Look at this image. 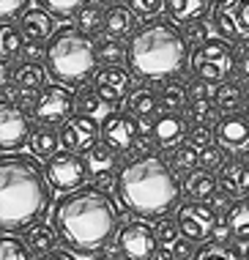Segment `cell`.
<instances>
[{
	"label": "cell",
	"mask_w": 249,
	"mask_h": 260,
	"mask_svg": "<svg viewBox=\"0 0 249 260\" xmlns=\"http://www.w3.org/2000/svg\"><path fill=\"white\" fill-rule=\"evenodd\" d=\"M118 222L112 198L99 186L69 192L55 206V230L74 252H96L110 241Z\"/></svg>",
	"instance_id": "cell-1"
},
{
	"label": "cell",
	"mask_w": 249,
	"mask_h": 260,
	"mask_svg": "<svg viewBox=\"0 0 249 260\" xmlns=\"http://www.w3.org/2000/svg\"><path fill=\"white\" fill-rule=\"evenodd\" d=\"M47 203V178L33 159L0 156V230L33 228Z\"/></svg>",
	"instance_id": "cell-2"
},
{
	"label": "cell",
	"mask_w": 249,
	"mask_h": 260,
	"mask_svg": "<svg viewBox=\"0 0 249 260\" xmlns=\"http://www.w3.org/2000/svg\"><path fill=\"white\" fill-rule=\"evenodd\" d=\"M118 194L123 206L142 216H156L173 208L181 194L175 170L159 156H140L118 175Z\"/></svg>",
	"instance_id": "cell-3"
},
{
	"label": "cell",
	"mask_w": 249,
	"mask_h": 260,
	"mask_svg": "<svg viewBox=\"0 0 249 260\" xmlns=\"http://www.w3.org/2000/svg\"><path fill=\"white\" fill-rule=\"evenodd\" d=\"M189 60V41L173 22L156 19L134 30L129 39V63L134 74L145 80H165L183 69Z\"/></svg>",
	"instance_id": "cell-4"
},
{
	"label": "cell",
	"mask_w": 249,
	"mask_h": 260,
	"mask_svg": "<svg viewBox=\"0 0 249 260\" xmlns=\"http://www.w3.org/2000/svg\"><path fill=\"white\" fill-rule=\"evenodd\" d=\"M44 58H47V72L58 82H66V85H77V82L88 80L99 63L94 39L74 30V27H63L49 39Z\"/></svg>",
	"instance_id": "cell-5"
},
{
	"label": "cell",
	"mask_w": 249,
	"mask_h": 260,
	"mask_svg": "<svg viewBox=\"0 0 249 260\" xmlns=\"http://www.w3.org/2000/svg\"><path fill=\"white\" fill-rule=\"evenodd\" d=\"M192 72L200 82H227V77L236 72V52L225 39H208L192 52Z\"/></svg>",
	"instance_id": "cell-6"
},
{
	"label": "cell",
	"mask_w": 249,
	"mask_h": 260,
	"mask_svg": "<svg viewBox=\"0 0 249 260\" xmlns=\"http://www.w3.org/2000/svg\"><path fill=\"white\" fill-rule=\"evenodd\" d=\"M88 178V161L74 151H58L47 159V181L58 192H77Z\"/></svg>",
	"instance_id": "cell-7"
},
{
	"label": "cell",
	"mask_w": 249,
	"mask_h": 260,
	"mask_svg": "<svg viewBox=\"0 0 249 260\" xmlns=\"http://www.w3.org/2000/svg\"><path fill=\"white\" fill-rule=\"evenodd\" d=\"M213 27L219 30V39L249 44V0H216Z\"/></svg>",
	"instance_id": "cell-8"
},
{
	"label": "cell",
	"mask_w": 249,
	"mask_h": 260,
	"mask_svg": "<svg viewBox=\"0 0 249 260\" xmlns=\"http://www.w3.org/2000/svg\"><path fill=\"white\" fill-rule=\"evenodd\" d=\"M118 249L126 260H153L156 249H159V236L156 228L148 222H126L118 233Z\"/></svg>",
	"instance_id": "cell-9"
},
{
	"label": "cell",
	"mask_w": 249,
	"mask_h": 260,
	"mask_svg": "<svg viewBox=\"0 0 249 260\" xmlns=\"http://www.w3.org/2000/svg\"><path fill=\"white\" fill-rule=\"evenodd\" d=\"M77 110V96L63 85H49L39 93V104H36V121L39 123H66L71 112Z\"/></svg>",
	"instance_id": "cell-10"
},
{
	"label": "cell",
	"mask_w": 249,
	"mask_h": 260,
	"mask_svg": "<svg viewBox=\"0 0 249 260\" xmlns=\"http://www.w3.org/2000/svg\"><path fill=\"white\" fill-rule=\"evenodd\" d=\"M178 228H181V233L186 236L189 241H205V238L213 236L216 214H213V208L205 206L203 200L183 203V206L178 208Z\"/></svg>",
	"instance_id": "cell-11"
},
{
	"label": "cell",
	"mask_w": 249,
	"mask_h": 260,
	"mask_svg": "<svg viewBox=\"0 0 249 260\" xmlns=\"http://www.w3.org/2000/svg\"><path fill=\"white\" fill-rule=\"evenodd\" d=\"M30 137V121L19 104L0 102V148L14 151Z\"/></svg>",
	"instance_id": "cell-12"
},
{
	"label": "cell",
	"mask_w": 249,
	"mask_h": 260,
	"mask_svg": "<svg viewBox=\"0 0 249 260\" xmlns=\"http://www.w3.org/2000/svg\"><path fill=\"white\" fill-rule=\"evenodd\" d=\"M102 143H107L115 153L129 151L137 143V123L126 112H110L102 121Z\"/></svg>",
	"instance_id": "cell-13"
},
{
	"label": "cell",
	"mask_w": 249,
	"mask_h": 260,
	"mask_svg": "<svg viewBox=\"0 0 249 260\" xmlns=\"http://www.w3.org/2000/svg\"><path fill=\"white\" fill-rule=\"evenodd\" d=\"M102 126L94 121V115H71L66 123L60 126V145L69 151H88L96 143V135Z\"/></svg>",
	"instance_id": "cell-14"
},
{
	"label": "cell",
	"mask_w": 249,
	"mask_h": 260,
	"mask_svg": "<svg viewBox=\"0 0 249 260\" xmlns=\"http://www.w3.org/2000/svg\"><path fill=\"white\" fill-rule=\"evenodd\" d=\"M213 135H216L219 148H225L230 153H246L249 151V118L241 115V112L225 115L216 123Z\"/></svg>",
	"instance_id": "cell-15"
},
{
	"label": "cell",
	"mask_w": 249,
	"mask_h": 260,
	"mask_svg": "<svg viewBox=\"0 0 249 260\" xmlns=\"http://www.w3.org/2000/svg\"><path fill=\"white\" fill-rule=\"evenodd\" d=\"M132 88V74L120 66H104L102 72H96L94 90L99 93V99L104 104H118L129 96Z\"/></svg>",
	"instance_id": "cell-16"
},
{
	"label": "cell",
	"mask_w": 249,
	"mask_h": 260,
	"mask_svg": "<svg viewBox=\"0 0 249 260\" xmlns=\"http://www.w3.org/2000/svg\"><path fill=\"white\" fill-rule=\"evenodd\" d=\"M189 135L186 129V118L181 112H165L153 121V140L162 148H175L181 145V140Z\"/></svg>",
	"instance_id": "cell-17"
},
{
	"label": "cell",
	"mask_w": 249,
	"mask_h": 260,
	"mask_svg": "<svg viewBox=\"0 0 249 260\" xmlns=\"http://www.w3.org/2000/svg\"><path fill=\"white\" fill-rule=\"evenodd\" d=\"M19 30L27 44H44L52 36V17L47 9H30L19 17Z\"/></svg>",
	"instance_id": "cell-18"
},
{
	"label": "cell",
	"mask_w": 249,
	"mask_h": 260,
	"mask_svg": "<svg viewBox=\"0 0 249 260\" xmlns=\"http://www.w3.org/2000/svg\"><path fill=\"white\" fill-rule=\"evenodd\" d=\"M219 184L233 198H246L249 194V165L244 161H227L219 175Z\"/></svg>",
	"instance_id": "cell-19"
},
{
	"label": "cell",
	"mask_w": 249,
	"mask_h": 260,
	"mask_svg": "<svg viewBox=\"0 0 249 260\" xmlns=\"http://www.w3.org/2000/svg\"><path fill=\"white\" fill-rule=\"evenodd\" d=\"M211 9V0H165L167 17H173L175 22H195L203 19Z\"/></svg>",
	"instance_id": "cell-20"
},
{
	"label": "cell",
	"mask_w": 249,
	"mask_h": 260,
	"mask_svg": "<svg viewBox=\"0 0 249 260\" xmlns=\"http://www.w3.org/2000/svg\"><path fill=\"white\" fill-rule=\"evenodd\" d=\"M134 27V11L129 6H110L104 11V33L107 39H118V36H126L132 33Z\"/></svg>",
	"instance_id": "cell-21"
},
{
	"label": "cell",
	"mask_w": 249,
	"mask_h": 260,
	"mask_svg": "<svg viewBox=\"0 0 249 260\" xmlns=\"http://www.w3.org/2000/svg\"><path fill=\"white\" fill-rule=\"evenodd\" d=\"M227 224H230V233L236 241L249 244V200L233 203L227 208Z\"/></svg>",
	"instance_id": "cell-22"
},
{
	"label": "cell",
	"mask_w": 249,
	"mask_h": 260,
	"mask_svg": "<svg viewBox=\"0 0 249 260\" xmlns=\"http://www.w3.org/2000/svg\"><path fill=\"white\" fill-rule=\"evenodd\" d=\"M77 30L94 39L99 30H104V11L99 9L96 3H85L82 9L77 11Z\"/></svg>",
	"instance_id": "cell-23"
},
{
	"label": "cell",
	"mask_w": 249,
	"mask_h": 260,
	"mask_svg": "<svg viewBox=\"0 0 249 260\" xmlns=\"http://www.w3.org/2000/svg\"><path fill=\"white\" fill-rule=\"evenodd\" d=\"M58 143H60V135H55L49 126H41V129H36L30 135V148L41 159H52L58 153Z\"/></svg>",
	"instance_id": "cell-24"
},
{
	"label": "cell",
	"mask_w": 249,
	"mask_h": 260,
	"mask_svg": "<svg viewBox=\"0 0 249 260\" xmlns=\"http://www.w3.org/2000/svg\"><path fill=\"white\" fill-rule=\"evenodd\" d=\"M11 80L17 82L19 88H25V90H36L44 82V69L39 66V63H30V60H22L17 69L11 72Z\"/></svg>",
	"instance_id": "cell-25"
},
{
	"label": "cell",
	"mask_w": 249,
	"mask_h": 260,
	"mask_svg": "<svg viewBox=\"0 0 249 260\" xmlns=\"http://www.w3.org/2000/svg\"><path fill=\"white\" fill-rule=\"evenodd\" d=\"M55 230L47 228V224H33L30 230H27L25 236V244L30 247V252H36V255H47V252H52L55 247Z\"/></svg>",
	"instance_id": "cell-26"
},
{
	"label": "cell",
	"mask_w": 249,
	"mask_h": 260,
	"mask_svg": "<svg viewBox=\"0 0 249 260\" xmlns=\"http://www.w3.org/2000/svg\"><path fill=\"white\" fill-rule=\"evenodd\" d=\"M22 30L11 22H0V58H17L22 52Z\"/></svg>",
	"instance_id": "cell-27"
},
{
	"label": "cell",
	"mask_w": 249,
	"mask_h": 260,
	"mask_svg": "<svg viewBox=\"0 0 249 260\" xmlns=\"http://www.w3.org/2000/svg\"><path fill=\"white\" fill-rule=\"evenodd\" d=\"M213 189H216V178H213L208 170L189 173V178H186V194H189V198H195V200L211 198Z\"/></svg>",
	"instance_id": "cell-28"
},
{
	"label": "cell",
	"mask_w": 249,
	"mask_h": 260,
	"mask_svg": "<svg viewBox=\"0 0 249 260\" xmlns=\"http://www.w3.org/2000/svg\"><path fill=\"white\" fill-rule=\"evenodd\" d=\"M159 102L162 99H156V93L153 90H148V88H140V90H134V93L129 96V112L132 115H137V118H151L156 107H159Z\"/></svg>",
	"instance_id": "cell-29"
},
{
	"label": "cell",
	"mask_w": 249,
	"mask_h": 260,
	"mask_svg": "<svg viewBox=\"0 0 249 260\" xmlns=\"http://www.w3.org/2000/svg\"><path fill=\"white\" fill-rule=\"evenodd\" d=\"M186 104H189V90L183 82L173 80L162 88V107H167L170 112H181Z\"/></svg>",
	"instance_id": "cell-30"
},
{
	"label": "cell",
	"mask_w": 249,
	"mask_h": 260,
	"mask_svg": "<svg viewBox=\"0 0 249 260\" xmlns=\"http://www.w3.org/2000/svg\"><path fill=\"white\" fill-rule=\"evenodd\" d=\"M213 102H216V107L222 112H227V115L238 112V107H241V85L238 82H222V85L216 88Z\"/></svg>",
	"instance_id": "cell-31"
},
{
	"label": "cell",
	"mask_w": 249,
	"mask_h": 260,
	"mask_svg": "<svg viewBox=\"0 0 249 260\" xmlns=\"http://www.w3.org/2000/svg\"><path fill=\"white\" fill-rule=\"evenodd\" d=\"M126 55H129V50H126L118 39H104L102 44L96 47V58H99V63H104V66H118Z\"/></svg>",
	"instance_id": "cell-32"
},
{
	"label": "cell",
	"mask_w": 249,
	"mask_h": 260,
	"mask_svg": "<svg viewBox=\"0 0 249 260\" xmlns=\"http://www.w3.org/2000/svg\"><path fill=\"white\" fill-rule=\"evenodd\" d=\"M0 260H30V247L17 236H0Z\"/></svg>",
	"instance_id": "cell-33"
},
{
	"label": "cell",
	"mask_w": 249,
	"mask_h": 260,
	"mask_svg": "<svg viewBox=\"0 0 249 260\" xmlns=\"http://www.w3.org/2000/svg\"><path fill=\"white\" fill-rule=\"evenodd\" d=\"M200 165V153L195 145H178L173 151V170L178 173H195Z\"/></svg>",
	"instance_id": "cell-34"
},
{
	"label": "cell",
	"mask_w": 249,
	"mask_h": 260,
	"mask_svg": "<svg viewBox=\"0 0 249 260\" xmlns=\"http://www.w3.org/2000/svg\"><path fill=\"white\" fill-rule=\"evenodd\" d=\"M195 260H244V257H241L233 247H227V244L213 241V244H205V247L195 255Z\"/></svg>",
	"instance_id": "cell-35"
},
{
	"label": "cell",
	"mask_w": 249,
	"mask_h": 260,
	"mask_svg": "<svg viewBox=\"0 0 249 260\" xmlns=\"http://www.w3.org/2000/svg\"><path fill=\"white\" fill-rule=\"evenodd\" d=\"M112 159H115V151H112L107 143H94L88 148V161L94 167H104V170H107V167L112 165Z\"/></svg>",
	"instance_id": "cell-36"
},
{
	"label": "cell",
	"mask_w": 249,
	"mask_h": 260,
	"mask_svg": "<svg viewBox=\"0 0 249 260\" xmlns=\"http://www.w3.org/2000/svg\"><path fill=\"white\" fill-rule=\"evenodd\" d=\"M102 104L104 102L99 99V93L90 88H82L80 96H77V110H80V115H96V112L102 110Z\"/></svg>",
	"instance_id": "cell-37"
},
{
	"label": "cell",
	"mask_w": 249,
	"mask_h": 260,
	"mask_svg": "<svg viewBox=\"0 0 249 260\" xmlns=\"http://www.w3.org/2000/svg\"><path fill=\"white\" fill-rule=\"evenodd\" d=\"M41 6H44L49 14H55V17H69V14L82 9L85 0H41Z\"/></svg>",
	"instance_id": "cell-38"
},
{
	"label": "cell",
	"mask_w": 249,
	"mask_h": 260,
	"mask_svg": "<svg viewBox=\"0 0 249 260\" xmlns=\"http://www.w3.org/2000/svg\"><path fill=\"white\" fill-rule=\"evenodd\" d=\"M126 6L134 14H142V17H153L165 9V0H126Z\"/></svg>",
	"instance_id": "cell-39"
},
{
	"label": "cell",
	"mask_w": 249,
	"mask_h": 260,
	"mask_svg": "<svg viewBox=\"0 0 249 260\" xmlns=\"http://www.w3.org/2000/svg\"><path fill=\"white\" fill-rule=\"evenodd\" d=\"M189 115L192 121H197V126H205L213 118V104L205 99V102H192L189 104Z\"/></svg>",
	"instance_id": "cell-40"
},
{
	"label": "cell",
	"mask_w": 249,
	"mask_h": 260,
	"mask_svg": "<svg viewBox=\"0 0 249 260\" xmlns=\"http://www.w3.org/2000/svg\"><path fill=\"white\" fill-rule=\"evenodd\" d=\"M183 39L186 41H195L197 47L203 44V41H208V27H205L203 19H195V22H186L183 27Z\"/></svg>",
	"instance_id": "cell-41"
},
{
	"label": "cell",
	"mask_w": 249,
	"mask_h": 260,
	"mask_svg": "<svg viewBox=\"0 0 249 260\" xmlns=\"http://www.w3.org/2000/svg\"><path fill=\"white\" fill-rule=\"evenodd\" d=\"M27 0H0V22H9L11 17L25 14Z\"/></svg>",
	"instance_id": "cell-42"
},
{
	"label": "cell",
	"mask_w": 249,
	"mask_h": 260,
	"mask_svg": "<svg viewBox=\"0 0 249 260\" xmlns=\"http://www.w3.org/2000/svg\"><path fill=\"white\" fill-rule=\"evenodd\" d=\"M211 137H213V132L208 129V126H195V129L189 132V145H195V148H208L211 145Z\"/></svg>",
	"instance_id": "cell-43"
},
{
	"label": "cell",
	"mask_w": 249,
	"mask_h": 260,
	"mask_svg": "<svg viewBox=\"0 0 249 260\" xmlns=\"http://www.w3.org/2000/svg\"><path fill=\"white\" fill-rule=\"evenodd\" d=\"M178 222H170V219H162L159 224H156V236H159V244H175V236H178Z\"/></svg>",
	"instance_id": "cell-44"
},
{
	"label": "cell",
	"mask_w": 249,
	"mask_h": 260,
	"mask_svg": "<svg viewBox=\"0 0 249 260\" xmlns=\"http://www.w3.org/2000/svg\"><path fill=\"white\" fill-rule=\"evenodd\" d=\"M219 161H222V148H216V145H208V148L200 151V165H205V167H216Z\"/></svg>",
	"instance_id": "cell-45"
},
{
	"label": "cell",
	"mask_w": 249,
	"mask_h": 260,
	"mask_svg": "<svg viewBox=\"0 0 249 260\" xmlns=\"http://www.w3.org/2000/svg\"><path fill=\"white\" fill-rule=\"evenodd\" d=\"M173 257H175V260H189V257H195V255H192L189 238H186V241H175V244H173Z\"/></svg>",
	"instance_id": "cell-46"
},
{
	"label": "cell",
	"mask_w": 249,
	"mask_h": 260,
	"mask_svg": "<svg viewBox=\"0 0 249 260\" xmlns=\"http://www.w3.org/2000/svg\"><path fill=\"white\" fill-rule=\"evenodd\" d=\"M17 104L19 107H33L36 110V104H39V96L33 93V90H25V88H19V96H17Z\"/></svg>",
	"instance_id": "cell-47"
},
{
	"label": "cell",
	"mask_w": 249,
	"mask_h": 260,
	"mask_svg": "<svg viewBox=\"0 0 249 260\" xmlns=\"http://www.w3.org/2000/svg\"><path fill=\"white\" fill-rule=\"evenodd\" d=\"M230 236H233V233H230V224H227V222H219L216 228H213V238H216L219 244H225Z\"/></svg>",
	"instance_id": "cell-48"
},
{
	"label": "cell",
	"mask_w": 249,
	"mask_h": 260,
	"mask_svg": "<svg viewBox=\"0 0 249 260\" xmlns=\"http://www.w3.org/2000/svg\"><path fill=\"white\" fill-rule=\"evenodd\" d=\"M41 260H77L71 252H63V249H52L47 252V255H41Z\"/></svg>",
	"instance_id": "cell-49"
},
{
	"label": "cell",
	"mask_w": 249,
	"mask_h": 260,
	"mask_svg": "<svg viewBox=\"0 0 249 260\" xmlns=\"http://www.w3.org/2000/svg\"><path fill=\"white\" fill-rule=\"evenodd\" d=\"M192 96H195V102H205V99H208L205 82H195V85H192Z\"/></svg>",
	"instance_id": "cell-50"
},
{
	"label": "cell",
	"mask_w": 249,
	"mask_h": 260,
	"mask_svg": "<svg viewBox=\"0 0 249 260\" xmlns=\"http://www.w3.org/2000/svg\"><path fill=\"white\" fill-rule=\"evenodd\" d=\"M9 80H11V72H9V66H6V60H0V93L6 90Z\"/></svg>",
	"instance_id": "cell-51"
},
{
	"label": "cell",
	"mask_w": 249,
	"mask_h": 260,
	"mask_svg": "<svg viewBox=\"0 0 249 260\" xmlns=\"http://www.w3.org/2000/svg\"><path fill=\"white\" fill-rule=\"evenodd\" d=\"M238 74L244 77V80H249V50L241 55V63H238Z\"/></svg>",
	"instance_id": "cell-52"
},
{
	"label": "cell",
	"mask_w": 249,
	"mask_h": 260,
	"mask_svg": "<svg viewBox=\"0 0 249 260\" xmlns=\"http://www.w3.org/2000/svg\"><path fill=\"white\" fill-rule=\"evenodd\" d=\"M27 55H30V58H39V55H41L39 44H30V47H27Z\"/></svg>",
	"instance_id": "cell-53"
},
{
	"label": "cell",
	"mask_w": 249,
	"mask_h": 260,
	"mask_svg": "<svg viewBox=\"0 0 249 260\" xmlns=\"http://www.w3.org/2000/svg\"><path fill=\"white\" fill-rule=\"evenodd\" d=\"M244 93H246V99H249V80H246V88H244Z\"/></svg>",
	"instance_id": "cell-54"
},
{
	"label": "cell",
	"mask_w": 249,
	"mask_h": 260,
	"mask_svg": "<svg viewBox=\"0 0 249 260\" xmlns=\"http://www.w3.org/2000/svg\"><path fill=\"white\" fill-rule=\"evenodd\" d=\"M96 260H112V257H96Z\"/></svg>",
	"instance_id": "cell-55"
},
{
	"label": "cell",
	"mask_w": 249,
	"mask_h": 260,
	"mask_svg": "<svg viewBox=\"0 0 249 260\" xmlns=\"http://www.w3.org/2000/svg\"><path fill=\"white\" fill-rule=\"evenodd\" d=\"M244 257H246V260H249V249H246V255H244Z\"/></svg>",
	"instance_id": "cell-56"
}]
</instances>
